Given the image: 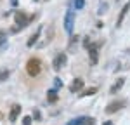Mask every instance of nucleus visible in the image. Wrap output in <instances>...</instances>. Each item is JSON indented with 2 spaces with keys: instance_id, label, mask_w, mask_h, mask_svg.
<instances>
[{
  "instance_id": "f257e3e1",
  "label": "nucleus",
  "mask_w": 130,
  "mask_h": 125,
  "mask_svg": "<svg viewBox=\"0 0 130 125\" xmlns=\"http://www.w3.org/2000/svg\"><path fill=\"white\" fill-rule=\"evenodd\" d=\"M26 71H28L30 76H37V75H40V71H42L40 59H38V57H31V59H28V63H26Z\"/></svg>"
},
{
  "instance_id": "f03ea898",
  "label": "nucleus",
  "mask_w": 130,
  "mask_h": 125,
  "mask_svg": "<svg viewBox=\"0 0 130 125\" xmlns=\"http://www.w3.org/2000/svg\"><path fill=\"white\" fill-rule=\"evenodd\" d=\"M73 28H75V14L73 12H68L66 18H64V30L66 33H73Z\"/></svg>"
},
{
  "instance_id": "7ed1b4c3",
  "label": "nucleus",
  "mask_w": 130,
  "mask_h": 125,
  "mask_svg": "<svg viewBox=\"0 0 130 125\" xmlns=\"http://www.w3.org/2000/svg\"><path fill=\"white\" fill-rule=\"evenodd\" d=\"M66 59H68V57H66V54H64V52H61V54H57V56L54 57V63H52L54 70H56V71H59L61 68H62V66L66 64Z\"/></svg>"
},
{
  "instance_id": "20e7f679",
  "label": "nucleus",
  "mask_w": 130,
  "mask_h": 125,
  "mask_svg": "<svg viewBox=\"0 0 130 125\" xmlns=\"http://www.w3.org/2000/svg\"><path fill=\"white\" fill-rule=\"evenodd\" d=\"M123 106H125V103H121V101H115V103H111V104L106 106V113H108V115L116 113V111H120Z\"/></svg>"
},
{
  "instance_id": "39448f33",
  "label": "nucleus",
  "mask_w": 130,
  "mask_h": 125,
  "mask_svg": "<svg viewBox=\"0 0 130 125\" xmlns=\"http://www.w3.org/2000/svg\"><path fill=\"white\" fill-rule=\"evenodd\" d=\"M31 19H28V16L24 14V12H18L16 14V23H18V28H23V26H26Z\"/></svg>"
},
{
  "instance_id": "423d86ee",
  "label": "nucleus",
  "mask_w": 130,
  "mask_h": 125,
  "mask_svg": "<svg viewBox=\"0 0 130 125\" xmlns=\"http://www.w3.org/2000/svg\"><path fill=\"white\" fill-rule=\"evenodd\" d=\"M89 54H90V63L92 64H97V61H99V52H97V47L95 45H89Z\"/></svg>"
},
{
  "instance_id": "0eeeda50",
  "label": "nucleus",
  "mask_w": 130,
  "mask_h": 125,
  "mask_svg": "<svg viewBox=\"0 0 130 125\" xmlns=\"http://www.w3.org/2000/svg\"><path fill=\"white\" fill-rule=\"evenodd\" d=\"M130 9V0L123 5V9H121V12L118 14V21H116V26H121V23H123V19H125V16H127V12H128Z\"/></svg>"
},
{
  "instance_id": "6e6552de",
  "label": "nucleus",
  "mask_w": 130,
  "mask_h": 125,
  "mask_svg": "<svg viewBox=\"0 0 130 125\" xmlns=\"http://www.w3.org/2000/svg\"><path fill=\"white\" fill-rule=\"evenodd\" d=\"M80 89H83V78H75L70 85V90L71 92H78Z\"/></svg>"
},
{
  "instance_id": "1a4fd4ad",
  "label": "nucleus",
  "mask_w": 130,
  "mask_h": 125,
  "mask_svg": "<svg viewBox=\"0 0 130 125\" xmlns=\"http://www.w3.org/2000/svg\"><path fill=\"white\" fill-rule=\"evenodd\" d=\"M123 83H125V78H121V76H120L116 82L113 83V87L109 89V92H111V94H116V92H118V90L121 89V85H123Z\"/></svg>"
},
{
  "instance_id": "9d476101",
  "label": "nucleus",
  "mask_w": 130,
  "mask_h": 125,
  "mask_svg": "<svg viewBox=\"0 0 130 125\" xmlns=\"http://www.w3.org/2000/svg\"><path fill=\"white\" fill-rule=\"evenodd\" d=\"M19 111H21V106H19V104H14V106H12V110H10V115H9V120H10V122H14V120L18 118Z\"/></svg>"
},
{
  "instance_id": "9b49d317",
  "label": "nucleus",
  "mask_w": 130,
  "mask_h": 125,
  "mask_svg": "<svg viewBox=\"0 0 130 125\" xmlns=\"http://www.w3.org/2000/svg\"><path fill=\"white\" fill-rule=\"evenodd\" d=\"M47 99H49V103H57V94H56V89H50L49 92H47Z\"/></svg>"
},
{
  "instance_id": "f8f14e48",
  "label": "nucleus",
  "mask_w": 130,
  "mask_h": 125,
  "mask_svg": "<svg viewBox=\"0 0 130 125\" xmlns=\"http://www.w3.org/2000/svg\"><path fill=\"white\" fill-rule=\"evenodd\" d=\"M95 92H97V89H95V87H90V89H87V90L80 92V96L82 97H87V96H94Z\"/></svg>"
},
{
  "instance_id": "ddd939ff",
  "label": "nucleus",
  "mask_w": 130,
  "mask_h": 125,
  "mask_svg": "<svg viewBox=\"0 0 130 125\" xmlns=\"http://www.w3.org/2000/svg\"><path fill=\"white\" fill-rule=\"evenodd\" d=\"M38 37H40V33H35V35H31V38L28 40V47H33V45H35V42L38 40Z\"/></svg>"
},
{
  "instance_id": "4468645a",
  "label": "nucleus",
  "mask_w": 130,
  "mask_h": 125,
  "mask_svg": "<svg viewBox=\"0 0 130 125\" xmlns=\"http://www.w3.org/2000/svg\"><path fill=\"white\" fill-rule=\"evenodd\" d=\"M9 78V70H0V80H7Z\"/></svg>"
},
{
  "instance_id": "2eb2a0df",
  "label": "nucleus",
  "mask_w": 130,
  "mask_h": 125,
  "mask_svg": "<svg viewBox=\"0 0 130 125\" xmlns=\"http://www.w3.org/2000/svg\"><path fill=\"white\" fill-rule=\"evenodd\" d=\"M5 40H7V35H5L4 31H0V47L5 45Z\"/></svg>"
},
{
  "instance_id": "dca6fc26",
  "label": "nucleus",
  "mask_w": 130,
  "mask_h": 125,
  "mask_svg": "<svg viewBox=\"0 0 130 125\" xmlns=\"http://www.w3.org/2000/svg\"><path fill=\"white\" fill-rule=\"evenodd\" d=\"M85 0H75V9H83Z\"/></svg>"
},
{
  "instance_id": "f3484780",
  "label": "nucleus",
  "mask_w": 130,
  "mask_h": 125,
  "mask_svg": "<svg viewBox=\"0 0 130 125\" xmlns=\"http://www.w3.org/2000/svg\"><path fill=\"white\" fill-rule=\"evenodd\" d=\"M54 85H56V90H57L59 87H62V82H61L59 78H54Z\"/></svg>"
},
{
  "instance_id": "a211bd4d",
  "label": "nucleus",
  "mask_w": 130,
  "mask_h": 125,
  "mask_svg": "<svg viewBox=\"0 0 130 125\" xmlns=\"http://www.w3.org/2000/svg\"><path fill=\"white\" fill-rule=\"evenodd\" d=\"M23 125H31V118L30 116H24V118H23Z\"/></svg>"
},
{
  "instance_id": "6ab92c4d",
  "label": "nucleus",
  "mask_w": 130,
  "mask_h": 125,
  "mask_svg": "<svg viewBox=\"0 0 130 125\" xmlns=\"http://www.w3.org/2000/svg\"><path fill=\"white\" fill-rule=\"evenodd\" d=\"M33 118H37V120H40L42 116H40V111H38V110H35V111H33Z\"/></svg>"
},
{
  "instance_id": "aec40b11",
  "label": "nucleus",
  "mask_w": 130,
  "mask_h": 125,
  "mask_svg": "<svg viewBox=\"0 0 130 125\" xmlns=\"http://www.w3.org/2000/svg\"><path fill=\"white\" fill-rule=\"evenodd\" d=\"M66 125H76V118H75V120H70Z\"/></svg>"
},
{
  "instance_id": "412c9836",
  "label": "nucleus",
  "mask_w": 130,
  "mask_h": 125,
  "mask_svg": "<svg viewBox=\"0 0 130 125\" xmlns=\"http://www.w3.org/2000/svg\"><path fill=\"white\" fill-rule=\"evenodd\" d=\"M102 125H115V123H113L111 120H106V122H104V123H102Z\"/></svg>"
},
{
  "instance_id": "4be33fe9",
  "label": "nucleus",
  "mask_w": 130,
  "mask_h": 125,
  "mask_svg": "<svg viewBox=\"0 0 130 125\" xmlns=\"http://www.w3.org/2000/svg\"><path fill=\"white\" fill-rule=\"evenodd\" d=\"M12 2V5H18V0H10Z\"/></svg>"
},
{
  "instance_id": "5701e85b",
  "label": "nucleus",
  "mask_w": 130,
  "mask_h": 125,
  "mask_svg": "<svg viewBox=\"0 0 130 125\" xmlns=\"http://www.w3.org/2000/svg\"><path fill=\"white\" fill-rule=\"evenodd\" d=\"M90 125H94V120H90Z\"/></svg>"
}]
</instances>
